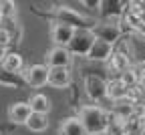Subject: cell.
Masks as SVG:
<instances>
[{"label":"cell","instance_id":"cell-1","mask_svg":"<svg viewBox=\"0 0 145 135\" xmlns=\"http://www.w3.org/2000/svg\"><path fill=\"white\" fill-rule=\"evenodd\" d=\"M39 16L50 18L52 22H61L67 26H72L75 30H93L97 26V20L91 18L75 8H71L69 4H54L52 8H46V12H36Z\"/></svg>","mask_w":145,"mask_h":135},{"label":"cell","instance_id":"cell-2","mask_svg":"<svg viewBox=\"0 0 145 135\" xmlns=\"http://www.w3.org/2000/svg\"><path fill=\"white\" fill-rule=\"evenodd\" d=\"M77 117L83 121L89 135H105V129L109 125V111H105L99 105H85L79 109Z\"/></svg>","mask_w":145,"mask_h":135},{"label":"cell","instance_id":"cell-3","mask_svg":"<svg viewBox=\"0 0 145 135\" xmlns=\"http://www.w3.org/2000/svg\"><path fill=\"white\" fill-rule=\"evenodd\" d=\"M93 34L99 41H105V43L115 47L119 43L121 34H123V26H121L119 20H99L97 26L93 28Z\"/></svg>","mask_w":145,"mask_h":135},{"label":"cell","instance_id":"cell-4","mask_svg":"<svg viewBox=\"0 0 145 135\" xmlns=\"http://www.w3.org/2000/svg\"><path fill=\"white\" fill-rule=\"evenodd\" d=\"M95 41H97V38H95L93 30H77L75 36H72V41H71V45L67 48L71 50V54L89 56V52H91V48H93Z\"/></svg>","mask_w":145,"mask_h":135},{"label":"cell","instance_id":"cell-5","mask_svg":"<svg viewBox=\"0 0 145 135\" xmlns=\"http://www.w3.org/2000/svg\"><path fill=\"white\" fill-rule=\"evenodd\" d=\"M48 73H50V69L46 65H30L22 71V79L28 87L40 89L48 83Z\"/></svg>","mask_w":145,"mask_h":135},{"label":"cell","instance_id":"cell-6","mask_svg":"<svg viewBox=\"0 0 145 135\" xmlns=\"http://www.w3.org/2000/svg\"><path fill=\"white\" fill-rule=\"evenodd\" d=\"M107 83L101 75H85V93L93 101L107 99Z\"/></svg>","mask_w":145,"mask_h":135},{"label":"cell","instance_id":"cell-7","mask_svg":"<svg viewBox=\"0 0 145 135\" xmlns=\"http://www.w3.org/2000/svg\"><path fill=\"white\" fill-rule=\"evenodd\" d=\"M127 4L129 2H123V0H103L99 6V14L103 16V20H121Z\"/></svg>","mask_w":145,"mask_h":135},{"label":"cell","instance_id":"cell-8","mask_svg":"<svg viewBox=\"0 0 145 135\" xmlns=\"http://www.w3.org/2000/svg\"><path fill=\"white\" fill-rule=\"evenodd\" d=\"M30 115H32V109L28 105V101H16V103H10L8 105V121L10 125H26L28 119H30Z\"/></svg>","mask_w":145,"mask_h":135},{"label":"cell","instance_id":"cell-9","mask_svg":"<svg viewBox=\"0 0 145 135\" xmlns=\"http://www.w3.org/2000/svg\"><path fill=\"white\" fill-rule=\"evenodd\" d=\"M107 99H111V101H115V103H121V101H133L135 97H133V93H131V89L127 87L121 79H111L107 83Z\"/></svg>","mask_w":145,"mask_h":135},{"label":"cell","instance_id":"cell-10","mask_svg":"<svg viewBox=\"0 0 145 135\" xmlns=\"http://www.w3.org/2000/svg\"><path fill=\"white\" fill-rule=\"evenodd\" d=\"M44 61H46L48 69H54V67H67L69 69V65L72 61V54H71V50L67 47H52L46 52Z\"/></svg>","mask_w":145,"mask_h":135},{"label":"cell","instance_id":"cell-11","mask_svg":"<svg viewBox=\"0 0 145 135\" xmlns=\"http://www.w3.org/2000/svg\"><path fill=\"white\" fill-rule=\"evenodd\" d=\"M75 32L77 30L72 26H67V24H61V22H52V26H50V38H52L54 47H69Z\"/></svg>","mask_w":145,"mask_h":135},{"label":"cell","instance_id":"cell-12","mask_svg":"<svg viewBox=\"0 0 145 135\" xmlns=\"http://www.w3.org/2000/svg\"><path fill=\"white\" fill-rule=\"evenodd\" d=\"M113 50H115L113 45H109V43L99 41V38H97L87 59H89V61H93V63H103V61H107V59H111V56H113Z\"/></svg>","mask_w":145,"mask_h":135},{"label":"cell","instance_id":"cell-13","mask_svg":"<svg viewBox=\"0 0 145 135\" xmlns=\"http://www.w3.org/2000/svg\"><path fill=\"white\" fill-rule=\"evenodd\" d=\"M48 85L54 89H65L71 85V71L67 67H54L48 73Z\"/></svg>","mask_w":145,"mask_h":135},{"label":"cell","instance_id":"cell-14","mask_svg":"<svg viewBox=\"0 0 145 135\" xmlns=\"http://www.w3.org/2000/svg\"><path fill=\"white\" fill-rule=\"evenodd\" d=\"M0 67L10 71V73H14V75H22V71H24V59H22L20 52L10 50V52H6V56L2 59Z\"/></svg>","mask_w":145,"mask_h":135},{"label":"cell","instance_id":"cell-15","mask_svg":"<svg viewBox=\"0 0 145 135\" xmlns=\"http://www.w3.org/2000/svg\"><path fill=\"white\" fill-rule=\"evenodd\" d=\"M59 133L61 135H89L87 129H85V125H83V121L79 117H67L61 123Z\"/></svg>","mask_w":145,"mask_h":135},{"label":"cell","instance_id":"cell-16","mask_svg":"<svg viewBox=\"0 0 145 135\" xmlns=\"http://www.w3.org/2000/svg\"><path fill=\"white\" fill-rule=\"evenodd\" d=\"M28 105H30L32 113H40V115H48L50 109H52V103H50V99L46 97L44 93H34V95H30Z\"/></svg>","mask_w":145,"mask_h":135},{"label":"cell","instance_id":"cell-17","mask_svg":"<svg viewBox=\"0 0 145 135\" xmlns=\"http://www.w3.org/2000/svg\"><path fill=\"white\" fill-rule=\"evenodd\" d=\"M0 85H2V87H10V89H20L26 83L22 79V75H14V73H10V71L0 67Z\"/></svg>","mask_w":145,"mask_h":135},{"label":"cell","instance_id":"cell-18","mask_svg":"<svg viewBox=\"0 0 145 135\" xmlns=\"http://www.w3.org/2000/svg\"><path fill=\"white\" fill-rule=\"evenodd\" d=\"M105 135H127L125 119H121L115 113H109V125L105 129Z\"/></svg>","mask_w":145,"mask_h":135},{"label":"cell","instance_id":"cell-19","mask_svg":"<svg viewBox=\"0 0 145 135\" xmlns=\"http://www.w3.org/2000/svg\"><path fill=\"white\" fill-rule=\"evenodd\" d=\"M26 127L30 131H34V133H42V131L48 129V117L46 115H40V113H32L28 123H26Z\"/></svg>","mask_w":145,"mask_h":135},{"label":"cell","instance_id":"cell-20","mask_svg":"<svg viewBox=\"0 0 145 135\" xmlns=\"http://www.w3.org/2000/svg\"><path fill=\"white\" fill-rule=\"evenodd\" d=\"M131 71H133V75L137 77V83L141 85V83L145 81V61H135V63L131 65Z\"/></svg>","mask_w":145,"mask_h":135},{"label":"cell","instance_id":"cell-21","mask_svg":"<svg viewBox=\"0 0 145 135\" xmlns=\"http://www.w3.org/2000/svg\"><path fill=\"white\" fill-rule=\"evenodd\" d=\"M119 79H121L127 87H129V89H133L135 85H139V83H137V77L133 75L131 69H129V71H125V73H121V75H119Z\"/></svg>","mask_w":145,"mask_h":135},{"label":"cell","instance_id":"cell-22","mask_svg":"<svg viewBox=\"0 0 145 135\" xmlns=\"http://www.w3.org/2000/svg\"><path fill=\"white\" fill-rule=\"evenodd\" d=\"M0 10H2L4 18H12L16 14V4L14 2H8V0H2V2H0Z\"/></svg>","mask_w":145,"mask_h":135},{"label":"cell","instance_id":"cell-23","mask_svg":"<svg viewBox=\"0 0 145 135\" xmlns=\"http://www.w3.org/2000/svg\"><path fill=\"white\" fill-rule=\"evenodd\" d=\"M10 43H12V34H10V30L4 28V26H0V48L6 50V47H10Z\"/></svg>","mask_w":145,"mask_h":135},{"label":"cell","instance_id":"cell-24","mask_svg":"<svg viewBox=\"0 0 145 135\" xmlns=\"http://www.w3.org/2000/svg\"><path fill=\"white\" fill-rule=\"evenodd\" d=\"M141 20L145 22V2H141Z\"/></svg>","mask_w":145,"mask_h":135},{"label":"cell","instance_id":"cell-25","mask_svg":"<svg viewBox=\"0 0 145 135\" xmlns=\"http://www.w3.org/2000/svg\"><path fill=\"white\" fill-rule=\"evenodd\" d=\"M4 56H6V50H4V48H0V63H2Z\"/></svg>","mask_w":145,"mask_h":135},{"label":"cell","instance_id":"cell-26","mask_svg":"<svg viewBox=\"0 0 145 135\" xmlns=\"http://www.w3.org/2000/svg\"><path fill=\"white\" fill-rule=\"evenodd\" d=\"M4 20V14H2V10H0V22H2Z\"/></svg>","mask_w":145,"mask_h":135},{"label":"cell","instance_id":"cell-27","mask_svg":"<svg viewBox=\"0 0 145 135\" xmlns=\"http://www.w3.org/2000/svg\"><path fill=\"white\" fill-rule=\"evenodd\" d=\"M6 131V127H2V125H0V133H4Z\"/></svg>","mask_w":145,"mask_h":135},{"label":"cell","instance_id":"cell-28","mask_svg":"<svg viewBox=\"0 0 145 135\" xmlns=\"http://www.w3.org/2000/svg\"><path fill=\"white\" fill-rule=\"evenodd\" d=\"M143 111H145V103H143Z\"/></svg>","mask_w":145,"mask_h":135}]
</instances>
